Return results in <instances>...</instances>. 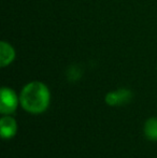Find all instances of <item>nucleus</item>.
<instances>
[{"instance_id":"1","label":"nucleus","mask_w":157,"mask_h":158,"mask_svg":"<svg viewBox=\"0 0 157 158\" xmlns=\"http://www.w3.org/2000/svg\"><path fill=\"white\" fill-rule=\"evenodd\" d=\"M21 106L30 114H42L51 103L50 88L40 81L27 83L19 93Z\"/></svg>"},{"instance_id":"2","label":"nucleus","mask_w":157,"mask_h":158,"mask_svg":"<svg viewBox=\"0 0 157 158\" xmlns=\"http://www.w3.org/2000/svg\"><path fill=\"white\" fill-rule=\"evenodd\" d=\"M19 103V96L14 89L3 86L0 90V113L2 115H11L15 113Z\"/></svg>"},{"instance_id":"3","label":"nucleus","mask_w":157,"mask_h":158,"mask_svg":"<svg viewBox=\"0 0 157 158\" xmlns=\"http://www.w3.org/2000/svg\"><path fill=\"white\" fill-rule=\"evenodd\" d=\"M19 125L14 117L11 115H3L0 119V135L3 140H10L17 133Z\"/></svg>"},{"instance_id":"4","label":"nucleus","mask_w":157,"mask_h":158,"mask_svg":"<svg viewBox=\"0 0 157 158\" xmlns=\"http://www.w3.org/2000/svg\"><path fill=\"white\" fill-rule=\"evenodd\" d=\"M15 50L10 43L6 41L0 42V66L2 68L9 66L15 59Z\"/></svg>"},{"instance_id":"5","label":"nucleus","mask_w":157,"mask_h":158,"mask_svg":"<svg viewBox=\"0 0 157 158\" xmlns=\"http://www.w3.org/2000/svg\"><path fill=\"white\" fill-rule=\"evenodd\" d=\"M143 133L150 141H157V117H150L143 125Z\"/></svg>"},{"instance_id":"6","label":"nucleus","mask_w":157,"mask_h":158,"mask_svg":"<svg viewBox=\"0 0 157 158\" xmlns=\"http://www.w3.org/2000/svg\"><path fill=\"white\" fill-rule=\"evenodd\" d=\"M66 75H67V80L69 82H78L83 75V70L78 64H72L68 68Z\"/></svg>"},{"instance_id":"7","label":"nucleus","mask_w":157,"mask_h":158,"mask_svg":"<svg viewBox=\"0 0 157 158\" xmlns=\"http://www.w3.org/2000/svg\"><path fill=\"white\" fill-rule=\"evenodd\" d=\"M116 90H118V98H119V106L127 104L132 100L134 95H132V92L129 89V88L122 87V88H118V89H116Z\"/></svg>"},{"instance_id":"8","label":"nucleus","mask_w":157,"mask_h":158,"mask_svg":"<svg viewBox=\"0 0 157 158\" xmlns=\"http://www.w3.org/2000/svg\"><path fill=\"white\" fill-rule=\"evenodd\" d=\"M105 101L108 106H119V98L118 90H113V92H109L105 97Z\"/></svg>"}]
</instances>
